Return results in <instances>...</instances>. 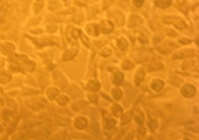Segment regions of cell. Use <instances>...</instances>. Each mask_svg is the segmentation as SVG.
<instances>
[{"label":"cell","instance_id":"cell-1","mask_svg":"<svg viewBox=\"0 0 199 140\" xmlns=\"http://www.w3.org/2000/svg\"><path fill=\"white\" fill-rule=\"evenodd\" d=\"M164 22L166 24H171L174 25L176 28L179 30H182L186 27V24L185 21L180 18V17H175V16H165L163 18Z\"/></svg>","mask_w":199,"mask_h":140},{"label":"cell","instance_id":"cell-2","mask_svg":"<svg viewBox=\"0 0 199 140\" xmlns=\"http://www.w3.org/2000/svg\"><path fill=\"white\" fill-rule=\"evenodd\" d=\"M196 94V88L192 85L186 84L181 88V94L186 98L193 97Z\"/></svg>","mask_w":199,"mask_h":140},{"label":"cell","instance_id":"cell-3","mask_svg":"<svg viewBox=\"0 0 199 140\" xmlns=\"http://www.w3.org/2000/svg\"><path fill=\"white\" fill-rule=\"evenodd\" d=\"M31 101H33V103L28 102L27 105L30 107H32L33 109H35V110L42 109L46 105V101H45V99H44V98H33V99H31Z\"/></svg>","mask_w":199,"mask_h":140},{"label":"cell","instance_id":"cell-4","mask_svg":"<svg viewBox=\"0 0 199 140\" xmlns=\"http://www.w3.org/2000/svg\"><path fill=\"white\" fill-rule=\"evenodd\" d=\"M77 43H75L70 49L66 50V52L64 53V55H63V60H69L71 59H72L75 54H77Z\"/></svg>","mask_w":199,"mask_h":140},{"label":"cell","instance_id":"cell-5","mask_svg":"<svg viewBox=\"0 0 199 140\" xmlns=\"http://www.w3.org/2000/svg\"><path fill=\"white\" fill-rule=\"evenodd\" d=\"M111 17H112L118 26H122L124 23V16L120 11L112 10L110 12Z\"/></svg>","mask_w":199,"mask_h":140},{"label":"cell","instance_id":"cell-6","mask_svg":"<svg viewBox=\"0 0 199 140\" xmlns=\"http://www.w3.org/2000/svg\"><path fill=\"white\" fill-rule=\"evenodd\" d=\"M113 27H114V26H113L112 22L108 21H102L100 22V30L105 34L111 33L113 30Z\"/></svg>","mask_w":199,"mask_h":140},{"label":"cell","instance_id":"cell-7","mask_svg":"<svg viewBox=\"0 0 199 140\" xmlns=\"http://www.w3.org/2000/svg\"><path fill=\"white\" fill-rule=\"evenodd\" d=\"M32 136H33V138H38V139H44L47 135H48V132L46 131L45 128H42L39 129H35L32 130L31 132Z\"/></svg>","mask_w":199,"mask_h":140},{"label":"cell","instance_id":"cell-8","mask_svg":"<svg viewBox=\"0 0 199 140\" xmlns=\"http://www.w3.org/2000/svg\"><path fill=\"white\" fill-rule=\"evenodd\" d=\"M143 23V19L139 16V15H133L130 16L129 18V26H139L141 24Z\"/></svg>","mask_w":199,"mask_h":140},{"label":"cell","instance_id":"cell-9","mask_svg":"<svg viewBox=\"0 0 199 140\" xmlns=\"http://www.w3.org/2000/svg\"><path fill=\"white\" fill-rule=\"evenodd\" d=\"M145 77V71L143 69H139L138 71L135 73V76H134V83L136 86L141 85V83L142 82V81L144 80Z\"/></svg>","mask_w":199,"mask_h":140},{"label":"cell","instance_id":"cell-10","mask_svg":"<svg viewBox=\"0 0 199 140\" xmlns=\"http://www.w3.org/2000/svg\"><path fill=\"white\" fill-rule=\"evenodd\" d=\"M75 127L77 129H83L87 127L88 125V121L87 120L83 117H79L75 120V123H74Z\"/></svg>","mask_w":199,"mask_h":140},{"label":"cell","instance_id":"cell-11","mask_svg":"<svg viewBox=\"0 0 199 140\" xmlns=\"http://www.w3.org/2000/svg\"><path fill=\"white\" fill-rule=\"evenodd\" d=\"M87 32L89 35L98 36L99 35V27L95 24H89L87 26Z\"/></svg>","mask_w":199,"mask_h":140},{"label":"cell","instance_id":"cell-12","mask_svg":"<svg viewBox=\"0 0 199 140\" xmlns=\"http://www.w3.org/2000/svg\"><path fill=\"white\" fill-rule=\"evenodd\" d=\"M171 3L172 0H155V4L161 9H166L169 7Z\"/></svg>","mask_w":199,"mask_h":140},{"label":"cell","instance_id":"cell-13","mask_svg":"<svg viewBox=\"0 0 199 140\" xmlns=\"http://www.w3.org/2000/svg\"><path fill=\"white\" fill-rule=\"evenodd\" d=\"M164 83L160 79L154 80L152 83V89H154L155 91H161L164 88Z\"/></svg>","mask_w":199,"mask_h":140},{"label":"cell","instance_id":"cell-14","mask_svg":"<svg viewBox=\"0 0 199 140\" xmlns=\"http://www.w3.org/2000/svg\"><path fill=\"white\" fill-rule=\"evenodd\" d=\"M134 120L135 121L139 124V125H141L143 123L144 121V114L142 111L139 110H136L134 111Z\"/></svg>","mask_w":199,"mask_h":140},{"label":"cell","instance_id":"cell-15","mask_svg":"<svg viewBox=\"0 0 199 140\" xmlns=\"http://www.w3.org/2000/svg\"><path fill=\"white\" fill-rule=\"evenodd\" d=\"M15 50V46L11 43H5L2 48V52L4 54H10Z\"/></svg>","mask_w":199,"mask_h":140},{"label":"cell","instance_id":"cell-16","mask_svg":"<svg viewBox=\"0 0 199 140\" xmlns=\"http://www.w3.org/2000/svg\"><path fill=\"white\" fill-rule=\"evenodd\" d=\"M11 79V76L10 73H8L7 71H0V82L4 84L7 83L8 82H10Z\"/></svg>","mask_w":199,"mask_h":140},{"label":"cell","instance_id":"cell-17","mask_svg":"<svg viewBox=\"0 0 199 140\" xmlns=\"http://www.w3.org/2000/svg\"><path fill=\"white\" fill-rule=\"evenodd\" d=\"M100 88V84L99 82H97L96 81H89L87 84V89L91 91V92H95L97 90H99Z\"/></svg>","mask_w":199,"mask_h":140},{"label":"cell","instance_id":"cell-18","mask_svg":"<svg viewBox=\"0 0 199 140\" xmlns=\"http://www.w3.org/2000/svg\"><path fill=\"white\" fill-rule=\"evenodd\" d=\"M194 54V52L192 50H184V51H180V52H178L176 54H175L174 58H178V59H180V58H183V57H186V56H191L192 54Z\"/></svg>","mask_w":199,"mask_h":140},{"label":"cell","instance_id":"cell-19","mask_svg":"<svg viewBox=\"0 0 199 140\" xmlns=\"http://www.w3.org/2000/svg\"><path fill=\"white\" fill-rule=\"evenodd\" d=\"M104 127L106 128H107V129H111V128H112L114 126H115V121L113 120L112 118H111V117H107V118H105L104 119Z\"/></svg>","mask_w":199,"mask_h":140},{"label":"cell","instance_id":"cell-20","mask_svg":"<svg viewBox=\"0 0 199 140\" xmlns=\"http://www.w3.org/2000/svg\"><path fill=\"white\" fill-rule=\"evenodd\" d=\"M111 111H112V114L117 116V117H119L121 116L122 113V109L120 105H114L112 108H111Z\"/></svg>","mask_w":199,"mask_h":140},{"label":"cell","instance_id":"cell-21","mask_svg":"<svg viewBox=\"0 0 199 140\" xmlns=\"http://www.w3.org/2000/svg\"><path fill=\"white\" fill-rule=\"evenodd\" d=\"M123 81V75L121 72H117L113 76V82L117 85H120Z\"/></svg>","mask_w":199,"mask_h":140},{"label":"cell","instance_id":"cell-22","mask_svg":"<svg viewBox=\"0 0 199 140\" xmlns=\"http://www.w3.org/2000/svg\"><path fill=\"white\" fill-rule=\"evenodd\" d=\"M58 90L56 88H54V87H50L48 89L47 91V95L48 97L50 99H55L56 96L58 95Z\"/></svg>","mask_w":199,"mask_h":140},{"label":"cell","instance_id":"cell-23","mask_svg":"<svg viewBox=\"0 0 199 140\" xmlns=\"http://www.w3.org/2000/svg\"><path fill=\"white\" fill-rule=\"evenodd\" d=\"M117 44H118V48H119L120 49H122V50H125V49L128 48V42L126 41V39H124V38H122V37L118 39Z\"/></svg>","mask_w":199,"mask_h":140},{"label":"cell","instance_id":"cell-24","mask_svg":"<svg viewBox=\"0 0 199 140\" xmlns=\"http://www.w3.org/2000/svg\"><path fill=\"white\" fill-rule=\"evenodd\" d=\"M163 68V64L160 61H152L151 65H149V71H155Z\"/></svg>","mask_w":199,"mask_h":140},{"label":"cell","instance_id":"cell-25","mask_svg":"<svg viewBox=\"0 0 199 140\" xmlns=\"http://www.w3.org/2000/svg\"><path fill=\"white\" fill-rule=\"evenodd\" d=\"M23 65H24L25 69L27 70L28 71H33V70H34V68H35V66H36V64L34 62H33V61H30V60H26Z\"/></svg>","mask_w":199,"mask_h":140},{"label":"cell","instance_id":"cell-26","mask_svg":"<svg viewBox=\"0 0 199 140\" xmlns=\"http://www.w3.org/2000/svg\"><path fill=\"white\" fill-rule=\"evenodd\" d=\"M2 118L5 121H10L12 118V111L10 110H3L1 113Z\"/></svg>","mask_w":199,"mask_h":140},{"label":"cell","instance_id":"cell-27","mask_svg":"<svg viewBox=\"0 0 199 140\" xmlns=\"http://www.w3.org/2000/svg\"><path fill=\"white\" fill-rule=\"evenodd\" d=\"M86 106H87V103L86 102H84V101H79V102H77L76 104H74L72 105V108L74 109V110L78 111V110L85 108Z\"/></svg>","mask_w":199,"mask_h":140},{"label":"cell","instance_id":"cell-28","mask_svg":"<svg viewBox=\"0 0 199 140\" xmlns=\"http://www.w3.org/2000/svg\"><path fill=\"white\" fill-rule=\"evenodd\" d=\"M67 92L72 96V97H77L79 94H80V91L79 89L77 88V87L75 86H72L70 87V89L67 90Z\"/></svg>","mask_w":199,"mask_h":140},{"label":"cell","instance_id":"cell-29","mask_svg":"<svg viewBox=\"0 0 199 140\" xmlns=\"http://www.w3.org/2000/svg\"><path fill=\"white\" fill-rule=\"evenodd\" d=\"M56 100H57V103H58L59 105H66V104L68 103L69 98L67 97H66V96H64V95H61V96L56 98Z\"/></svg>","mask_w":199,"mask_h":140},{"label":"cell","instance_id":"cell-30","mask_svg":"<svg viewBox=\"0 0 199 140\" xmlns=\"http://www.w3.org/2000/svg\"><path fill=\"white\" fill-rule=\"evenodd\" d=\"M111 94H112V96L114 97V98L117 99V100L120 99L122 98V91L119 88H114V89L111 91Z\"/></svg>","mask_w":199,"mask_h":140},{"label":"cell","instance_id":"cell-31","mask_svg":"<svg viewBox=\"0 0 199 140\" xmlns=\"http://www.w3.org/2000/svg\"><path fill=\"white\" fill-rule=\"evenodd\" d=\"M148 127L150 128V129L152 130V131H155V130L157 129V121L155 119H149V121H148Z\"/></svg>","mask_w":199,"mask_h":140},{"label":"cell","instance_id":"cell-32","mask_svg":"<svg viewBox=\"0 0 199 140\" xmlns=\"http://www.w3.org/2000/svg\"><path fill=\"white\" fill-rule=\"evenodd\" d=\"M130 120H131V113L128 112V113H126V114H124V115L122 116L121 121L122 124V125H125V124H127L128 122H129Z\"/></svg>","mask_w":199,"mask_h":140},{"label":"cell","instance_id":"cell-33","mask_svg":"<svg viewBox=\"0 0 199 140\" xmlns=\"http://www.w3.org/2000/svg\"><path fill=\"white\" fill-rule=\"evenodd\" d=\"M56 122L59 125H62V126H66L70 124V120L66 118H61V117H57L56 118Z\"/></svg>","mask_w":199,"mask_h":140},{"label":"cell","instance_id":"cell-34","mask_svg":"<svg viewBox=\"0 0 199 140\" xmlns=\"http://www.w3.org/2000/svg\"><path fill=\"white\" fill-rule=\"evenodd\" d=\"M122 68H123L124 70H129V69H131V68L134 67V65H133L132 63H131L130 61L127 60H124V61L122 62Z\"/></svg>","mask_w":199,"mask_h":140},{"label":"cell","instance_id":"cell-35","mask_svg":"<svg viewBox=\"0 0 199 140\" xmlns=\"http://www.w3.org/2000/svg\"><path fill=\"white\" fill-rule=\"evenodd\" d=\"M144 2H145V0H133V3H134V6H136L138 8H140V7H141L143 5Z\"/></svg>","mask_w":199,"mask_h":140},{"label":"cell","instance_id":"cell-36","mask_svg":"<svg viewBox=\"0 0 199 140\" xmlns=\"http://www.w3.org/2000/svg\"><path fill=\"white\" fill-rule=\"evenodd\" d=\"M88 98L92 103H96L97 100H98V96L95 95V94H88Z\"/></svg>","mask_w":199,"mask_h":140},{"label":"cell","instance_id":"cell-37","mask_svg":"<svg viewBox=\"0 0 199 140\" xmlns=\"http://www.w3.org/2000/svg\"><path fill=\"white\" fill-rule=\"evenodd\" d=\"M193 64H194V61L190 60H186V61L183 64L182 66H183V68H185V69H188V68H190Z\"/></svg>","mask_w":199,"mask_h":140},{"label":"cell","instance_id":"cell-38","mask_svg":"<svg viewBox=\"0 0 199 140\" xmlns=\"http://www.w3.org/2000/svg\"><path fill=\"white\" fill-rule=\"evenodd\" d=\"M113 2V0H104L103 3H102V7L103 9H106L107 7H109L111 3Z\"/></svg>","mask_w":199,"mask_h":140},{"label":"cell","instance_id":"cell-39","mask_svg":"<svg viewBox=\"0 0 199 140\" xmlns=\"http://www.w3.org/2000/svg\"><path fill=\"white\" fill-rule=\"evenodd\" d=\"M111 54V51L109 49H104L101 52H100V54L104 57H106V56H109L110 54Z\"/></svg>","mask_w":199,"mask_h":140},{"label":"cell","instance_id":"cell-40","mask_svg":"<svg viewBox=\"0 0 199 140\" xmlns=\"http://www.w3.org/2000/svg\"><path fill=\"white\" fill-rule=\"evenodd\" d=\"M80 37H81V39H82V42L85 44V46L88 47V39L82 33H80Z\"/></svg>","mask_w":199,"mask_h":140},{"label":"cell","instance_id":"cell-41","mask_svg":"<svg viewBox=\"0 0 199 140\" xmlns=\"http://www.w3.org/2000/svg\"><path fill=\"white\" fill-rule=\"evenodd\" d=\"M179 42L181 43V44L186 45V44H189V43H191V40H189L187 38H180V39L179 40Z\"/></svg>","mask_w":199,"mask_h":140},{"label":"cell","instance_id":"cell-42","mask_svg":"<svg viewBox=\"0 0 199 140\" xmlns=\"http://www.w3.org/2000/svg\"><path fill=\"white\" fill-rule=\"evenodd\" d=\"M92 128H93V130H94L95 132H96L97 133H99L100 128H99V125H98V123L95 122V123L93 124V126H92Z\"/></svg>","mask_w":199,"mask_h":140},{"label":"cell","instance_id":"cell-43","mask_svg":"<svg viewBox=\"0 0 199 140\" xmlns=\"http://www.w3.org/2000/svg\"><path fill=\"white\" fill-rule=\"evenodd\" d=\"M138 133H139L140 136H143L144 134L145 133V129L142 127H140L139 129H138Z\"/></svg>","mask_w":199,"mask_h":140},{"label":"cell","instance_id":"cell-44","mask_svg":"<svg viewBox=\"0 0 199 140\" xmlns=\"http://www.w3.org/2000/svg\"><path fill=\"white\" fill-rule=\"evenodd\" d=\"M80 33H81V32L79 30H74L72 32V36H73L74 38H77V37H78V35H80Z\"/></svg>","mask_w":199,"mask_h":140},{"label":"cell","instance_id":"cell-45","mask_svg":"<svg viewBox=\"0 0 199 140\" xmlns=\"http://www.w3.org/2000/svg\"><path fill=\"white\" fill-rule=\"evenodd\" d=\"M139 41L141 42V43H147V39L145 37H139Z\"/></svg>","mask_w":199,"mask_h":140},{"label":"cell","instance_id":"cell-46","mask_svg":"<svg viewBox=\"0 0 199 140\" xmlns=\"http://www.w3.org/2000/svg\"><path fill=\"white\" fill-rule=\"evenodd\" d=\"M0 132H2V127H1V125H0Z\"/></svg>","mask_w":199,"mask_h":140},{"label":"cell","instance_id":"cell-47","mask_svg":"<svg viewBox=\"0 0 199 140\" xmlns=\"http://www.w3.org/2000/svg\"><path fill=\"white\" fill-rule=\"evenodd\" d=\"M0 47H1V44H0Z\"/></svg>","mask_w":199,"mask_h":140},{"label":"cell","instance_id":"cell-48","mask_svg":"<svg viewBox=\"0 0 199 140\" xmlns=\"http://www.w3.org/2000/svg\"><path fill=\"white\" fill-rule=\"evenodd\" d=\"M38 1H40V0H38Z\"/></svg>","mask_w":199,"mask_h":140}]
</instances>
